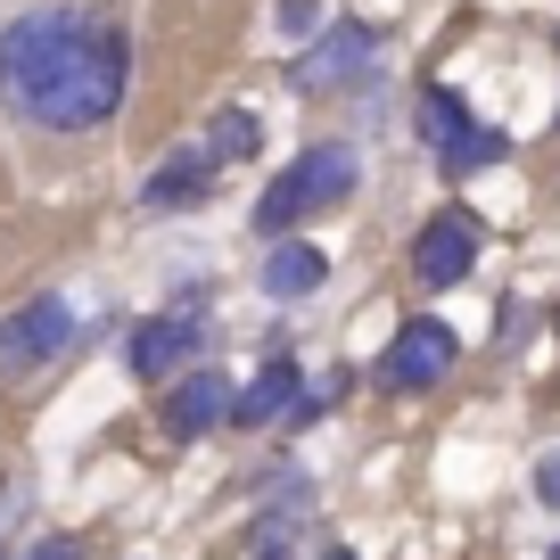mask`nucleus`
Listing matches in <instances>:
<instances>
[{
  "instance_id": "obj_14",
  "label": "nucleus",
  "mask_w": 560,
  "mask_h": 560,
  "mask_svg": "<svg viewBox=\"0 0 560 560\" xmlns=\"http://www.w3.org/2000/svg\"><path fill=\"white\" fill-rule=\"evenodd\" d=\"M314 25H322V0H280V34L289 42H314Z\"/></svg>"
},
{
  "instance_id": "obj_17",
  "label": "nucleus",
  "mask_w": 560,
  "mask_h": 560,
  "mask_svg": "<svg viewBox=\"0 0 560 560\" xmlns=\"http://www.w3.org/2000/svg\"><path fill=\"white\" fill-rule=\"evenodd\" d=\"M322 560H354V552H347V544H330V552H322Z\"/></svg>"
},
{
  "instance_id": "obj_12",
  "label": "nucleus",
  "mask_w": 560,
  "mask_h": 560,
  "mask_svg": "<svg viewBox=\"0 0 560 560\" xmlns=\"http://www.w3.org/2000/svg\"><path fill=\"white\" fill-rule=\"evenodd\" d=\"M298 387H305V371H298V363H264L256 380L231 396V420H240V429H264L272 412H289V396H298Z\"/></svg>"
},
{
  "instance_id": "obj_13",
  "label": "nucleus",
  "mask_w": 560,
  "mask_h": 560,
  "mask_svg": "<svg viewBox=\"0 0 560 560\" xmlns=\"http://www.w3.org/2000/svg\"><path fill=\"white\" fill-rule=\"evenodd\" d=\"M256 149H264V116H256V107H214L207 158H214V165H247Z\"/></svg>"
},
{
  "instance_id": "obj_1",
  "label": "nucleus",
  "mask_w": 560,
  "mask_h": 560,
  "mask_svg": "<svg viewBox=\"0 0 560 560\" xmlns=\"http://www.w3.org/2000/svg\"><path fill=\"white\" fill-rule=\"evenodd\" d=\"M132 83V42L83 0H42L0 25V100L42 132H100Z\"/></svg>"
},
{
  "instance_id": "obj_16",
  "label": "nucleus",
  "mask_w": 560,
  "mask_h": 560,
  "mask_svg": "<svg viewBox=\"0 0 560 560\" xmlns=\"http://www.w3.org/2000/svg\"><path fill=\"white\" fill-rule=\"evenodd\" d=\"M25 560H83V544H74V536H42Z\"/></svg>"
},
{
  "instance_id": "obj_9",
  "label": "nucleus",
  "mask_w": 560,
  "mask_h": 560,
  "mask_svg": "<svg viewBox=\"0 0 560 560\" xmlns=\"http://www.w3.org/2000/svg\"><path fill=\"white\" fill-rule=\"evenodd\" d=\"M214 174H223V165L207 158V140H182L174 158H158V174L140 182V207L149 214H182V207H198V198L214 190Z\"/></svg>"
},
{
  "instance_id": "obj_6",
  "label": "nucleus",
  "mask_w": 560,
  "mask_h": 560,
  "mask_svg": "<svg viewBox=\"0 0 560 560\" xmlns=\"http://www.w3.org/2000/svg\"><path fill=\"white\" fill-rule=\"evenodd\" d=\"M454 363H462V338L445 330V322H429V314H420V322H404V330L387 338L380 380H387V387H404V396H420V387H438Z\"/></svg>"
},
{
  "instance_id": "obj_3",
  "label": "nucleus",
  "mask_w": 560,
  "mask_h": 560,
  "mask_svg": "<svg viewBox=\"0 0 560 560\" xmlns=\"http://www.w3.org/2000/svg\"><path fill=\"white\" fill-rule=\"evenodd\" d=\"M420 140L438 149V174H478V165H503L511 158V132H494V124L470 116V100L445 83L420 91Z\"/></svg>"
},
{
  "instance_id": "obj_7",
  "label": "nucleus",
  "mask_w": 560,
  "mask_h": 560,
  "mask_svg": "<svg viewBox=\"0 0 560 560\" xmlns=\"http://www.w3.org/2000/svg\"><path fill=\"white\" fill-rule=\"evenodd\" d=\"M198 338H207V314L132 322V338H124V363H132V380H174V371L198 354Z\"/></svg>"
},
{
  "instance_id": "obj_4",
  "label": "nucleus",
  "mask_w": 560,
  "mask_h": 560,
  "mask_svg": "<svg viewBox=\"0 0 560 560\" xmlns=\"http://www.w3.org/2000/svg\"><path fill=\"white\" fill-rule=\"evenodd\" d=\"M74 305L67 298H25L18 314L0 322V380H25V371H50L74 347Z\"/></svg>"
},
{
  "instance_id": "obj_8",
  "label": "nucleus",
  "mask_w": 560,
  "mask_h": 560,
  "mask_svg": "<svg viewBox=\"0 0 560 560\" xmlns=\"http://www.w3.org/2000/svg\"><path fill=\"white\" fill-rule=\"evenodd\" d=\"M470 264H478V214L445 207V214H429V223H420V240H412V272L429 280V289H454Z\"/></svg>"
},
{
  "instance_id": "obj_10",
  "label": "nucleus",
  "mask_w": 560,
  "mask_h": 560,
  "mask_svg": "<svg viewBox=\"0 0 560 560\" xmlns=\"http://www.w3.org/2000/svg\"><path fill=\"white\" fill-rule=\"evenodd\" d=\"M214 420H231V380L223 371H182V387L165 396V438L190 445V438H207Z\"/></svg>"
},
{
  "instance_id": "obj_18",
  "label": "nucleus",
  "mask_w": 560,
  "mask_h": 560,
  "mask_svg": "<svg viewBox=\"0 0 560 560\" xmlns=\"http://www.w3.org/2000/svg\"><path fill=\"white\" fill-rule=\"evenodd\" d=\"M264 560H289V552H264Z\"/></svg>"
},
{
  "instance_id": "obj_2",
  "label": "nucleus",
  "mask_w": 560,
  "mask_h": 560,
  "mask_svg": "<svg viewBox=\"0 0 560 560\" xmlns=\"http://www.w3.org/2000/svg\"><path fill=\"white\" fill-rule=\"evenodd\" d=\"M354 149L347 140H314L289 174H272V190L256 198V231H298V223H314L322 207H338V198L354 190Z\"/></svg>"
},
{
  "instance_id": "obj_19",
  "label": "nucleus",
  "mask_w": 560,
  "mask_h": 560,
  "mask_svg": "<svg viewBox=\"0 0 560 560\" xmlns=\"http://www.w3.org/2000/svg\"><path fill=\"white\" fill-rule=\"evenodd\" d=\"M552 560H560V544H552Z\"/></svg>"
},
{
  "instance_id": "obj_15",
  "label": "nucleus",
  "mask_w": 560,
  "mask_h": 560,
  "mask_svg": "<svg viewBox=\"0 0 560 560\" xmlns=\"http://www.w3.org/2000/svg\"><path fill=\"white\" fill-rule=\"evenodd\" d=\"M536 503H552V511H560V454H544V462H536Z\"/></svg>"
},
{
  "instance_id": "obj_20",
  "label": "nucleus",
  "mask_w": 560,
  "mask_h": 560,
  "mask_svg": "<svg viewBox=\"0 0 560 560\" xmlns=\"http://www.w3.org/2000/svg\"><path fill=\"white\" fill-rule=\"evenodd\" d=\"M552 322H560V314H552Z\"/></svg>"
},
{
  "instance_id": "obj_11",
  "label": "nucleus",
  "mask_w": 560,
  "mask_h": 560,
  "mask_svg": "<svg viewBox=\"0 0 560 560\" xmlns=\"http://www.w3.org/2000/svg\"><path fill=\"white\" fill-rule=\"evenodd\" d=\"M322 272H330V256H322L314 240H272V256H264V298H314Z\"/></svg>"
},
{
  "instance_id": "obj_5",
  "label": "nucleus",
  "mask_w": 560,
  "mask_h": 560,
  "mask_svg": "<svg viewBox=\"0 0 560 560\" xmlns=\"http://www.w3.org/2000/svg\"><path fill=\"white\" fill-rule=\"evenodd\" d=\"M371 67H380V34H371L363 18H338L322 42H305V50L289 58V83H298L305 100H322V91H347V83H363Z\"/></svg>"
}]
</instances>
